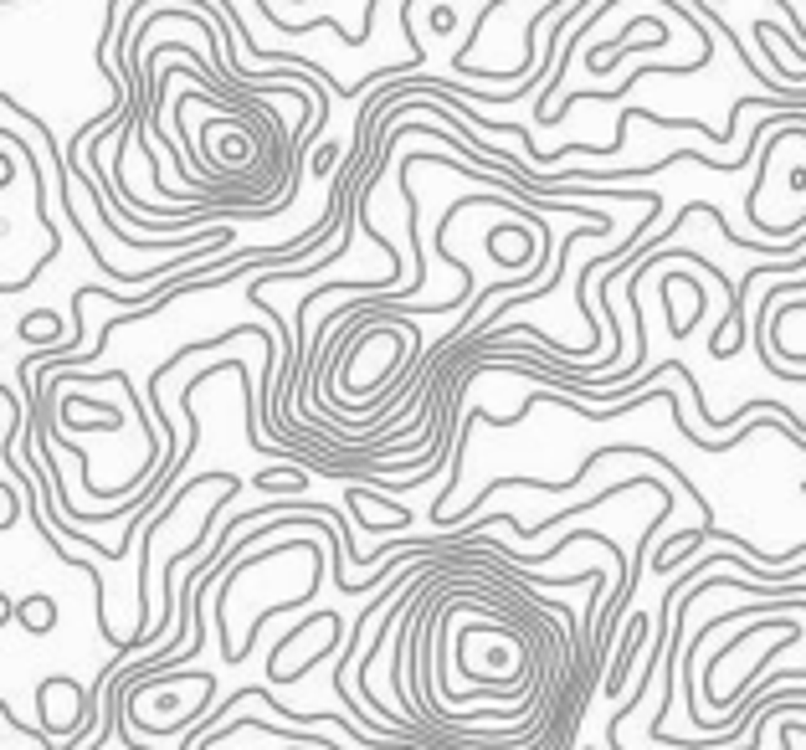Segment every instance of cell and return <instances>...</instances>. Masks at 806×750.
Returning a JSON list of instances; mask_svg holds the SVG:
<instances>
[{
	"mask_svg": "<svg viewBox=\"0 0 806 750\" xmlns=\"http://www.w3.org/2000/svg\"><path fill=\"white\" fill-rule=\"evenodd\" d=\"M16 617H21L26 633H51V622H57V601H51V596H26L21 607H16V601H6V622H16Z\"/></svg>",
	"mask_w": 806,
	"mask_h": 750,
	"instance_id": "obj_1",
	"label": "cell"
},
{
	"mask_svg": "<svg viewBox=\"0 0 806 750\" xmlns=\"http://www.w3.org/2000/svg\"><path fill=\"white\" fill-rule=\"evenodd\" d=\"M431 31H437V36L457 31V10H452V6H437V10H431Z\"/></svg>",
	"mask_w": 806,
	"mask_h": 750,
	"instance_id": "obj_2",
	"label": "cell"
}]
</instances>
